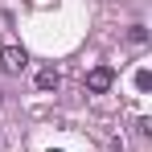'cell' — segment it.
<instances>
[{
  "label": "cell",
  "mask_w": 152,
  "mask_h": 152,
  "mask_svg": "<svg viewBox=\"0 0 152 152\" xmlns=\"http://www.w3.org/2000/svg\"><path fill=\"white\" fill-rule=\"evenodd\" d=\"M115 86V66H95V70H86V91L91 95H107Z\"/></svg>",
  "instance_id": "6da1fadb"
},
{
  "label": "cell",
  "mask_w": 152,
  "mask_h": 152,
  "mask_svg": "<svg viewBox=\"0 0 152 152\" xmlns=\"http://www.w3.org/2000/svg\"><path fill=\"white\" fill-rule=\"evenodd\" d=\"M152 86V70H136V91H148Z\"/></svg>",
  "instance_id": "5b68a950"
},
{
  "label": "cell",
  "mask_w": 152,
  "mask_h": 152,
  "mask_svg": "<svg viewBox=\"0 0 152 152\" xmlns=\"http://www.w3.org/2000/svg\"><path fill=\"white\" fill-rule=\"evenodd\" d=\"M127 41H132V45H144V41H148V29H144V25H132V29H127Z\"/></svg>",
  "instance_id": "277c9868"
},
{
  "label": "cell",
  "mask_w": 152,
  "mask_h": 152,
  "mask_svg": "<svg viewBox=\"0 0 152 152\" xmlns=\"http://www.w3.org/2000/svg\"><path fill=\"white\" fill-rule=\"evenodd\" d=\"M58 86H62V74H58L53 66L37 70V91H58Z\"/></svg>",
  "instance_id": "3957f363"
},
{
  "label": "cell",
  "mask_w": 152,
  "mask_h": 152,
  "mask_svg": "<svg viewBox=\"0 0 152 152\" xmlns=\"http://www.w3.org/2000/svg\"><path fill=\"white\" fill-rule=\"evenodd\" d=\"M0 66H4L8 74H21V70L29 66V53L21 50V45H12V41H8V45L0 50Z\"/></svg>",
  "instance_id": "7a4b0ae2"
},
{
  "label": "cell",
  "mask_w": 152,
  "mask_h": 152,
  "mask_svg": "<svg viewBox=\"0 0 152 152\" xmlns=\"http://www.w3.org/2000/svg\"><path fill=\"white\" fill-rule=\"evenodd\" d=\"M50 152H62V148H50Z\"/></svg>",
  "instance_id": "8992f818"
}]
</instances>
